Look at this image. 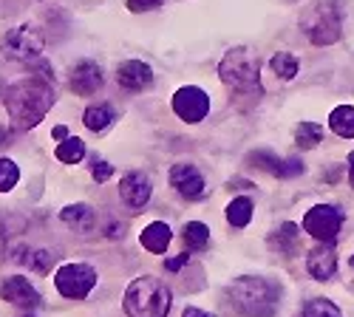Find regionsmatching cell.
Wrapping results in <instances>:
<instances>
[{"mask_svg": "<svg viewBox=\"0 0 354 317\" xmlns=\"http://www.w3.org/2000/svg\"><path fill=\"white\" fill-rule=\"evenodd\" d=\"M3 133H6V131H3V128H0V142H3Z\"/></svg>", "mask_w": 354, "mask_h": 317, "instance_id": "36", "label": "cell"}, {"mask_svg": "<svg viewBox=\"0 0 354 317\" xmlns=\"http://www.w3.org/2000/svg\"><path fill=\"white\" fill-rule=\"evenodd\" d=\"M348 184L354 187V153H348Z\"/></svg>", "mask_w": 354, "mask_h": 317, "instance_id": "35", "label": "cell"}, {"mask_svg": "<svg viewBox=\"0 0 354 317\" xmlns=\"http://www.w3.org/2000/svg\"><path fill=\"white\" fill-rule=\"evenodd\" d=\"M218 77L227 88L239 94H261V68H258V54L247 46H239L224 54L218 66Z\"/></svg>", "mask_w": 354, "mask_h": 317, "instance_id": "4", "label": "cell"}, {"mask_svg": "<svg viewBox=\"0 0 354 317\" xmlns=\"http://www.w3.org/2000/svg\"><path fill=\"white\" fill-rule=\"evenodd\" d=\"M298 317H343V311L337 309V303H332L326 298H315L301 309Z\"/></svg>", "mask_w": 354, "mask_h": 317, "instance_id": "27", "label": "cell"}, {"mask_svg": "<svg viewBox=\"0 0 354 317\" xmlns=\"http://www.w3.org/2000/svg\"><path fill=\"white\" fill-rule=\"evenodd\" d=\"M320 142H323V128L317 122H301L295 128V145L301 151H312L320 145Z\"/></svg>", "mask_w": 354, "mask_h": 317, "instance_id": "25", "label": "cell"}, {"mask_svg": "<svg viewBox=\"0 0 354 317\" xmlns=\"http://www.w3.org/2000/svg\"><path fill=\"white\" fill-rule=\"evenodd\" d=\"M329 128L343 139H354V105H337L329 113Z\"/></svg>", "mask_w": 354, "mask_h": 317, "instance_id": "21", "label": "cell"}, {"mask_svg": "<svg viewBox=\"0 0 354 317\" xmlns=\"http://www.w3.org/2000/svg\"><path fill=\"white\" fill-rule=\"evenodd\" d=\"M71 88L74 94L80 97H88V94H94L97 88H102V68L91 60H82L71 68Z\"/></svg>", "mask_w": 354, "mask_h": 317, "instance_id": "16", "label": "cell"}, {"mask_svg": "<svg viewBox=\"0 0 354 317\" xmlns=\"http://www.w3.org/2000/svg\"><path fill=\"white\" fill-rule=\"evenodd\" d=\"M60 218H63L68 227H74L77 233H91V227H94V221H97V213H94L91 204H82V201H77V204L63 207Z\"/></svg>", "mask_w": 354, "mask_h": 317, "instance_id": "18", "label": "cell"}, {"mask_svg": "<svg viewBox=\"0 0 354 317\" xmlns=\"http://www.w3.org/2000/svg\"><path fill=\"white\" fill-rule=\"evenodd\" d=\"M17 182H20V167L12 159H0V193L15 190Z\"/></svg>", "mask_w": 354, "mask_h": 317, "instance_id": "28", "label": "cell"}, {"mask_svg": "<svg viewBox=\"0 0 354 317\" xmlns=\"http://www.w3.org/2000/svg\"><path fill=\"white\" fill-rule=\"evenodd\" d=\"M40 51H43V35L37 28L17 26L3 37V54L12 57V60H35Z\"/></svg>", "mask_w": 354, "mask_h": 317, "instance_id": "9", "label": "cell"}, {"mask_svg": "<svg viewBox=\"0 0 354 317\" xmlns=\"http://www.w3.org/2000/svg\"><path fill=\"white\" fill-rule=\"evenodd\" d=\"M306 272L315 280H332L337 272V249L332 247V241H320L309 258H306Z\"/></svg>", "mask_w": 354, "mask_h": 317, "instance_id": "12", "label": "cell"}, {"mask_svg": "<svg viewBox=\"0 0 354 317\" xmlns=\"http://www.w3.org/2000/svg\"><path fill=\"white\" fill-rule=\"evenodd\" d=\"M165 0H125V6L133 12V15H142V12H151V9H159Z\"/></svg>", "mask_w": 354, "mask_h": 317, "instance_id": "31", "label": "cell"}, {"mask_svg": "<svg viewBox=\"0 0 354 317\" xmlns=\"http://www.w3.org/2000/svg\"><path fill=\"white\" fill-rule=\"evenodd\" d=\"M173 111H176V117L185 119L187 125H196L210 113V97H207V91H201L198 85H185V88L173 94Z\"/></svg>", "mask_w": 354, "mask_h": 317, "instance_id": "8", "label": "cell"}, {"mask_svg": "<svg viewBox=\"0 0 354 317\" xmlns=\"http://www.w3.org/2000/svg\"><path fill=\"white\" fill-rule=\"evenodd\" d=\"M91 176H94V182H100V184H102V182H108V179L113 176V164H108L105 159H100V156H97V162L91 164Z\"/></svg>", "mask_w": 354, "mask_h": 317, "instance_id": "30", "label": "cell"}, {"mask_svg": "<svg viewBox=\"0 0 354 317\" xmlns=\"http://www.w3.org/2000/svg\"><path fill=\"white\" fill-rule=\"evenodd\" d=\"M51 136H54L57 142H63V139H68V128H66V125H57V128L51 131Z\"/></svg>", "mask_w": 354, "mask_h": 317, "instance_id": "34", "label": "cell"}, {"mask_svg": "<svg viewBox=\"0 0 354 317\" xmlns=\"http://www.w3.org/2000/svg\"><path fill=\"white\" fill-rule=\"evenodd\" d=\"M185 264H187V252H182L179 258H173V261H167L165 267H167V272H179Z\"/></svg>", "mask_w": 354, "mask_h": 317, "instance_id": "32", "label": "cell"}, {"mask_svg": "<svg viewBox=\"0 0 354 317\" xmlns=\"http://www.w3.org/2000/svg\"><path fill=\"white\" fill-rule=\"evenodd\" d=\"M54 286L68 300H85L97 286V269L91 264H66L54 272Z\"/></svg>", "mask_w": 354, "mask_h": 317, "instance_id": "6", "label": "cell"}, {"mask_svg": "<svg viewBox=\"0 0 354 317\" xmlns=\"http://www.w3.org/2000/svg\"><path fill=\"white\" fill-rule=\"evenodd\" d=\"M343 227V210L335 204H315L304 215V229L317 241H332Z\"/></svg>", "mask_w": 354, "mask_h": 317, "instance_id": "7", "label": "cell"}, {"mask_svg": "<svg viewBox=\"0 0 354 317\" xmlns=\"http://www.w3.org/2000/svg\"><path fill=\"white\" fill-rule=\"evenodd\" d=\"M170 184H173L176 193H179L182 198H187V201H196V198L204 195V176L193 164H187V162L170 167Z\"/></svg>", "mask_w": 354, "mask_h": 317, "instance_id": "10", "label": "cell"}, {"mask_svg": "<svg viewBox=\"0 0 354 317\" xmlns=\"http://www.w3.org/2000/svg\"><path fill=\"white\" fill-rule=\"evenodd\" d=\"M250 159L255 167L267 170L270 176H278V179H292V176H298V173H304L301 159H278L275 153H267V151H255Z\"/></svg>", "mask_w": 354, "mask_h": 317, "instance_id": "14", "label": "cell"}, {"mask_svg": "<svg viewBox=\"0 0 354 317\" xmlns=\"http://www.w3.org/2000/svg\"><path fill=\"white\" fill-rule=\"evenodd\" d=\"M170 238H173V229H170V224H165V221H153V224H147V227L142 229V236H139L142 247H145L147 252H153V255L167 252Z\"/></svg>", "mask_w": 354, "mask_h": 317, "instance_id": "17", "label": "cell"}, {"mask_svg": "<svg viewBox=\"0 0 354 317\" xmlns=\"http://www.w3.org/2000/svg\"><path fill=\"white\" fill-rule=\"evenodd\" d=\"M116 119V113H113V108L108 105V102H100V105H91L85 113H82V122H85V128L88 131H94V133H100V131H105L111 122Z\"/></svg>", "mask_w": 354, "mask_h": 317, "instance_id": "20", "label": "cell"}, {"mask_svg": "<svg viewBox=\"0 0 354 317\" xmlns=\"http://www.w3.org/2000/svg\"><path fill=\"white\" fill-rule=\"evenodd\" d=\"M270 68L275 71V77H281V79H292V77H298L301 63H298V57H295V54H289V51H278V54H272Z\"/></svg>", "mask_w": 354, "mask_h": 317, "instance_id": "26", "label": "cell"}, {"mask_svg": "<svg viewBox=\"0 0 354 317\" xmlns=\"http://www.w3.org/2000/svg\"><path fill=\"white\" fill-rule=\"evenodd\" d=\"M182 317H216V314L204 311V309H198V306H187V309L182 311Z\"/></svg>", "mask_w": 354, "mask_h": 317, "instance_id": "33", "label": "cell"}, {"mask_svg": "<svg viewBox=\"0 0 354 317\" xmlns=\"http://www.w3.org/2000/svg\"><path fill=\"white\" fill-rule=\"evenodd\" d=\"M170 306H173V295L159 278L131 280L122 298V309L128 317H167Z\"/></svg>", "mask_w": 354, "mask_h": 317, "instance_id": "3", "label": "cell"}, {"mask_svg": "<svg viewBox=\"0 0 354 317\" xmlns=\"http://www.w3.org/2000/svg\"><path fill=\"white\" fill-rule=\"evenodd\" d=\"M116 82L128 91H142L153 82V68L142 60H125L120 68H116Z\"/></svg>", "mask_w": 354, "mask_h": 317, "instance_id": "15", "label": "cell"}, {"mask_svg": "<svg viewBox=\"0 0 354 317\" xmlns=\"http://www.w3.org/2000/svg\"><path fill=\"white\" fill-rule=\"evenodd\" d=\"M230 306L241 317H275L281 306V289L278 283L261 275L235 278L230 283Z\"/></svg>", "mask_w": 354, "mask_h": 317, "instance_id": "2", "label": "cell"}, {"mask_svg": "<svg viewBox=\"0 0 354 317\" xmlns=\"http://www.w3.org/2000/svg\"><path fill=\"white\" fill-rule=\"evenodd\" d=\"M151 193H153L151 179H147L142 170L125 173L122 182H120V195H122V201L131 210H142L147 204V198H151Z\"/></svg>", "mask_w": 354, "mask_h": 317, "instance_id": "11", "label": "cell"}, {"mask_svg": "<svg viewBox=\"0 0 354 317\" xmlns=\"http://www.w3.org/2000/svg\"><path fill=\"white\" fill-rule=\"evenodd\" d=\"M182 238L187 249H204L210 244V227L201 224V221H187L182 229Z\"/></svg>", "mask_w": 354, "mask_h": 317, "instance_id": "24", "label": "cell"}, {"mask_svg": "<svg viewBox=\"0 0 354 317\" xmlns=\"http://www.w3.org/2000/svg\"><path fill=\"white\" fill-rule=\"evenodd\" d=\"M54 156L60 159L63 164H80L85 159V142L80 136H68V139H63L60 145H57Z\"/></svg>", "mask_w": 354, "mask_h": 317, "instance_id": "22", "label": "cell"}, {"mask_svg": "<svg viewBox=\"0 0 354 317\" xmlns=\"http://www.w3.org/2000/svg\"><path fill=\"white\" fill-rule=\"evenodd\" d=\"M3 102H6V111H9L15 128H20V131L37 128L46 119L48 108L54 105V85L48 79V71L12 82L6 88Z\"/></svg>", "mask_w": 354, "mask_h": 317, "instance_id": "1", "label": "cell"}, {"mask_svg": "<svg viewBox=\"0 0 354 317\" xmlns=\"http://www.w3.org/2000/svg\"><path fill=\"white\" fill-rule=\"evenodd\" d=\"M26 317H28V314H26Z\"/></svg>", "mask_w": 354, "mask_h": 317, "instance_id": "37", "label": "cell"}, {"mask_svg": "<svg viewBox=\"0 0 354 317\" xmlns=\"http://www.w3.org/2000/svg\"><path fill=\"white\" fill-rule=\"evenodd\" d=\"M23 264L32 269V272L46 275L48 267H51V255H48V249H28V252L23 255Z\"/></svg>", "mask_w": 354, "mask_h": 317, "instance_id": "29", "label": "cell"}, {"mask_svg": "<svg viewBox=\"0 0 354 317\" xmlns=\"http://www.w3.org/2000/svg\"><path fill=\"white\" fill-rule=\"evenodd\" d=\"M298 238H301V227L292 224V221H286V224L278 227V233L270 236V247H275V249H281V252H289V249L298 247Z\"/></svg>", "mask_w": 354, "mask_h": 317, "instance_id": "23", "label": "cell"}, {"mask_svg": "<svg viewBox=\"0 0 354 317\" xmlns=\"http://www.w3.org/2000/svg\"><path fill=\"white\" fill-rule=\"evenodd\" d=\"M252 213H255V204H252V198L247 195H239V198H232L230 204H227V221L235 227V229H244L250 221H252Z\"/></svg>", "mask_w": 354, "mask_h": 317, "instance_id": "19", "label": "cell"}, {"mask_svg": "<svg viewBox=\"0 0 354 317\" xmlns=\"http://www.w3.org/2000/svg\"><path fill=\"white\" fill-rule=\"evenodd\" d=\"M301 26L315 46H332L343 35V12L335 0H317L304 15Z\"/></svg>", "mask_w": 354, "mask_h": 317, "instance_id": "5", "label": "cell"}, {"mask_svg": "<svg viewBox=\"0 0 354 317\" xmlns=\"http://www.w3.org/2000/svg\"><path fill=\"white\" fill-rule=\"evenodd\" d=\"M0 295H3V300L20 306V309H35L40 303V295L32 283H28V278L23 275H12L6 278L3 283H0Z\"/></svg>", "mask_w": 354, "mask_h": 317, "instance_id": "13", "label": "cell"}]
</instances>
